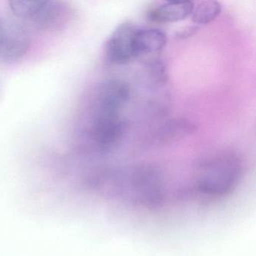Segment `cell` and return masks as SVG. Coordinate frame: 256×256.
<instances>
[{
    "label": "cell",
    "instance_id": "obj_1",
    "mask_svg": "<svg viewBox=\"0 0 256 256\" xmlns=\"http://www.w3.org/2000/svg\"><path fill=\"white\" fill-rule=\"evenodd\" d=\"M10 5L16 17L43 30L60 28L70 16L66 6L58 1H12Z\"/></svg>",
    "mask_w": 256,
    "mask_h": 256
},
{
    "label": "cell",
    "instance_id": "obj_2",
    "mask_svg": "<svg viewBox=\"0 0 256 256\" xmlns=\"http://www.w3.org/2000/svg\"><path fill=\"white\" fill-rule=\"evenodd\" d=\"M138 28L125 22L116 28L106 46V58L113 65H124L134 59V40Z\"/></svg>",
    "mask_w": 256,
    "mask_h": 256
},
{
    "label": "cell",
    "instance_id": "obj_3",
    "mask_svg": "<svg viewBox=\"0 0 256 256\" xmlns=\"http://www.w3.org/2000/svg\"><path fill=\"white\" fill-rule=\"evenodd\" d=\"M168 42L166 34L156 28L138 29L134 40V58L150 60L155 59Z\"/></svg>",
    "mask_w": 256,
    "mask_h": 256
},
{
    "label": "cell",
    "instance_id": "obj_4",
    "mask_svg": "<svg viewBox=\"0 0 256 256\" xmlns=\"http://www.w3.org/2000/svg\"><path fill=\"white\" fill-rule=\"evenodd\" d=\"M191 1L168 2L154 7L148 12V18L155 23H174L185 20L194 10Z\"/></svg>",
    "mask_w": 256,
    "mask_h": 256
},
{
    "label": "cell",
    "instance_id": "obj_5",
    "mask_svg": "<svg viewBox=\"0 0 256 256\" xmlns=\"http://www.w3.org/2000/svg\"><path fill=\"white\" fill-rule=\"evenodd\" d=\"M194 126L188 120L174 119L166 122L158 133V140L163 144L174 143L194 132Z\"/></svg>",
    "mask_w": 256,
    "mask_h": 256
},
{
    "label": "cell",
    "instance_id": "obj_6",
    "mask_svg": "<svg viewBox=\"0 0 256 256\" xmlns=\"http://www.w3.org/2000/svg\"><path fill=\"white\" fill-rule=\"evenodd\" d=\"M221 11V4L217 1H202L194 6L191 14L192 20L197 26L208 24L216 19Z\"/></svg>",
    "mask_w": 256,
    "mask_h": 256
},
{
    "label": "cell",
    "instance_id": "obj_7",
    "mask_svg": "<svg viewBox=\"0 0 256 256\" xmlns=\"http://www.w3.org/2000/svg\"><path fill=\"white\" fill-rule=\"evenodd\" d=\"M146 72L148 74V79L152 82V84L163 85L168 79V72L166 64L155 58V59L146 60Z\"/></svg>",
    "mask_w": 256,
    "mask_h": 256
},
{
    "label": "cell",
    "instance_id": "obj_8",
    "mask_svg": "<svg viewBox=\"0 0 256 256\" xmlns=\"http://www.w3.org/2000/svg\"><path fill=\"white\" fill-rule=\"evenodd\" d=\"M200 28L197 25H192V26H187L182 29L179 30L176 32V37L180 40H186L190 38L192 36L196 35L198 32Z\"/></svg>",
    "mask_w": 256,
    "mask_h": 256
},
{
    "label": "cell",
    "instance_id": "obj_9",
    "mask_svg": "<svg viewBox=\"0 0 256 256\" xmlns=\"http://www.w3.org/2000/svg\"><path fill=\"white\" fill-rule=\"evenodd\" d=\"M11 28L12 24H8L6 22L0 20V52L2 50V48L6 42Z\"/></svg>",
    "mask_w": 256,
    "mask_h": 256
}]
</instances>
